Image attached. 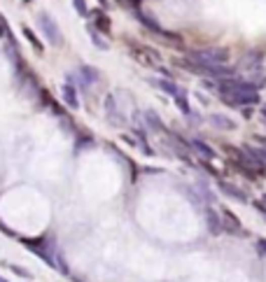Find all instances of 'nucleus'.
I'll use <instances>...</instances> for the list:
<instances>
[{"label":"nucleus","mask_w":266,"mask_h":282,"mask_svg":"<svg viewBox=\"0 0 266 282\" xmlns=\"http://www.w3.org/2000/svg\"><path fill=\"white\" fill-rule=\"evenodd\" d=\"M143 117H145V124L152 128V131H161V133H168V128H166V124H163L161 119H159V114L154 112V110H145L143 112Z\"/></svg>","instance_id":"9d476101"},{"label":"nucleus","mask_w":266,"mask_h":282,"mask_svg":"<svg viewBox=\"0 0 266 282\" xmlns=\"http://www.w3.org/2000/svg\"><path fill=\"white\" fill-rule=\"evenodd\" d=\"M98 3H101V5H103V7H105V0H98Z\"/></svg>","instance_id":"393cba45"},{"label":"nucleus","mask_w":266,"mask_h":282,"mask_svg":"<svg viewBox=\"0 0 266 282\" xmlns=\"http://www.w3.org/2000/svg\"><path fill=\"white\" fill-rule=\"evenodd\" d=\"M79 75H82V77H84V84H91V82H96L98 77H101V75H98V70L96 68H89V66H84V68H79Z\"/></svg>","instance_id":"aec40b11"},{"label":"nucleus","mask_w":266,"mask_h":282,"mask_svg":"<svg viewBox=\"0 0 266 282\" xmlns=\"http://www.w3.org/2000/svg\"><path fill=\"white\" fill-rule=\"evenodd\" d=\"M86 33H89V37L94 40V44H96L98 49H108L110 47L108 40H103V37H101V30H98L94 24H86Z\"/></svg>","instance_id":"2eb2a0df"},{"label":"nucleus","mask_w":266,"mask_h":282,"mask_svg":"<svg viewBox=\"0 0 266 282\" xmlns=\"http://www.w3.org/2000/svg\"><path fill=\"white\" fill-rule=\"evenodd\" d=\"M37 24H40V28H42L45 37H47V40H49L52 44H54V47L63 44V35H61L59 24H56V21H54L52 17H49L47 12H40V14H37Z\"/></svg>","instance_id":"7ed1b4c3"},{"label":"nucleus","mask_w":266,"mask_h":282,"mask_svg":"<svg viewBox=\"0 0 266 282\" xmlns=\"http://www.w3.org/2000/svg\"><path fill=\"white\" fill-rule=\"evenodd\" d=\"M222 224L224 231H229V233H243V224L238 222V217L231 210H222Z\"/></svg>","instance_id":"6e6552de"},{"label":"nucleus","mask_w":266,"mask_h":282,"mask_svg":"<svg viewBox=\"0 0 266 282\" xmlns=\"http://www.w3.org/2000/svg\"><path fill=\"white\" fill-rule=\"evenodd\" d=\"M264 121H266V119H264Z\"/></svg>","instance_id":"bb28decb"},{"label":"nucleus","mask_w":266,"mask_h":282,"mask_svg":"<svg viewBox=\"0 0 266 282\" xmlns=\"http://www.w3.org/2000/svg\"><path fill=\"white\" fill-rule=\"evenodd\" d=\"M152 84H154V86H159V89H161L163 93H168V96H173V98H175L178 93H180V91H182L180 86H178L175 82H173V79H168V77H166V79H163V77H159V79H152Z\"/></svg>","instance_id":"9b49d317"},{"label":"nucleus","mask_w":266,"mask_h":282,"mask_svg":"<svg viewBox=\"0 0 266 282\" xmlns=\"http://www.w3.org/2000/svg\"><path fill=\"white\" fill-rule=\"evenodd\" d=\"M229 49L224 47H203V49H192L189 59L201 63V66H227L229 63Z\"/></svg>","instance_id":"f03ea898"},{"label":"nucleus","mask_w":266,"mask_h":282,"mask_svg":"<svg viewBox=\"0 0 266 282\" xmlns=\"http://www.w3.org/2000/svg\"><path fill=\"white\" fill-rule=\"evenodd\" d=\"M136 17H138V21H140V24L145 26V28H150L152 33H157V35L168 37V40H178V37L173 35V33H168V30H163L161 26L157 24V19H152L150 14H147V12H143V10H136Z\"/></svg>","instance_id":"39448f33"},{"label":"nucleus","mask_w":266,"mask_h":282,"mask_svg":"<svg viewBox=\"0 0 266 282\" xmlns=\"http://www.w3.org/2000/svg\"><path fill=\"white\" fill-rule=\"evenodd\" d=\"M131 54H133V59H138L140 61V66H150V68H154V66H159V61H161V56L154 52V49H143V47H131Z\"/></svg>","instance_id":"423d86ee"},{"label":"nucleus","mask_w":266,"mask_h":282,"mask_svg":"<svg viewBox=\"0 0 266 282\" xmlns=\"http://www.w3.org/2000/svg\"><path fill=\"white\" fill-rule=\"evenodd\" d=\"M208 89H215L227 105L231 108H245V105H259V91H241V89H224L215 86V82H206Z\"/></svg>","instance_id":"f257e3e1"},{"label":"nucleus","mask_w":266,"mask_h":282,"mask_svg":"<svg viewBox=\"0 0 266 282\" xmlns=\"http://www.w3.org/2000/svg\"><path fill=\"white\" fill-rule=\"evenodd\" d=\"M73 3H75V10H77L79 17H84V19L91 17V12H89V7H86L84 0H73Z\"/></svg>","instance_id":"412c9836"},{"label":"nucleus","mask_w":266,"mask_h":282,"mask_svg":"<svg viewBox=\"0 0 266 282\" xmlns=\"http://www.w3.org/2000/svg\"><path fill=\"white\" fill-rule=\"evenodd\" d=\"M61 93H63V103H66L70 110H77L79 108V98H77V91H75L73 82H66L61 86Z\"/></svg>","instance_id":"0eeeda50"},{"label":"nucleus","mask_w":266,"mask_h":282,"mask_svg":"<svg viewBox=\"0 0 266 282\" xmlns=\"http://www.w3.org/2000/svg\"><path fill=\"white\" fill-rule=\"evenodd\" d=\"M189 145H192L194 150L199 152V154L203 156V159H208V161H212V159H217V152L212 150V147H210L208 143H203L201 138H192V140H189Z\"/></svg>","instance_id":"1a4fd4ad"},{"label":"nucleus","mask_w":266,"mask_h":282,"mask_svg":"<svg viewBox=\"0 0 266 282\" xmlns=\"http://www.w3.org/2000/svg\"><path fill=\"white\" fill-rule=\"evenodd\" d=\"M257 250H259V254L261 257H266V240L261 238V240H257Z\"/></svg>","instance_id":"5701e85b"},{"label":"nucleus","mask_w":266,"mask_h":282,"mask_svg":"<svg viewBox=\"0 0 266 282\" xmlns=\"http://www.w3.org/2000/svg\"><path fill=\"white\" fill-rule=\"evenodd\" d=\"M21 33H24V37H26V40H28V42L33 44V47H35V52H37V54H42V52H45V44L40 42V37H37L35 33H33V30L28 28V26H24V28H21Z\"/></svg>","instance_id":"a211bd4d"},{"label":"nucleus","mask_w":266,"mask_h":282,"mask_svg":"<svg viewBox=\"0 0 266 282\" xmlns=\"http://www.w3.org/2000/svg\"><path fill=\"white\" fill-rule=\"evenodd\" d=\"M24 3H30V0H24Z\"/></svg>","instance_id":"a878e982"},{"label":"nucleus","mask_w":266,"mask_h":282,"mask_svg":"<svg viewBox=\"0 0 266 282\" xmlns=\"http://www.w3.org/2000/svg\"><path fill=\"white\" fill-rule=\"evenodd\" d=\"M217 184H219V189H222V192L227 194V196H231V198H236V201H241V203H248V201H250V198L245 196V192H243V189H238V186L229 184V182H222V180H219Z\"/></svg>","instance_id":"f8f14e48"},{"label":"nucleus","mask_w":266,"mask_h":282,"mask_svg":"<svg viewBox=\"0 0 266 282\" xmlns=\"http://www.w3.org/2000/svg\"><path fill=\"white\" fill-rule=\"evenodd\" d=\"M261 117L266 119V105H261Z\"/></svg>","instance_id":"b1692460"},{"label":"nucleus","mask_w":266,"mask_h":282,"mask_svg":"<svg viewBox=\"0 0 266 282\" xmlns=\"http://www.w3.org/2000/svg\"><path fill=\"white\" fill-rule=\"evenodd\" d=\"M91 19H94V26H96L101 33L108 35L110 33V17L108 14H103V10H94V12H91Z\"/></svg>","instance_id":"ddd939ff"},{"label":"nucleus","mask_w":266,"mask_h":282,"mask_svg":"<svg viewBox=\"0 0 266 282\" xmlns=\"http://www.w3.org/2000/svg\"><path fill=\"white\" fill-rule=\"evenodd\" d=\"M105 110H108V114H110V119H112V124H119V121L124 119V117H121V112H119V108H117L115 98H112V96L105 98Z\"/></svg>","instance_id":"dca6fc26"},{"label":"nucleus","mask_w":266,"mask_h":282,"mask_svg":"<svg viewBox=\"0 0 266 282\" xmlns=\"http://www.w3.org/2000/svg\"><path fill=\"white\" fill-rule=\"evenodd\" d=\"M210 124L217 128H224V131H234L236 128V121H229V117H224V114H210Z\"/></svg>","instance_id":"4468645a"},{"label":"nucleus","mask_w":266,"mask_h":282,"mask_svg":"<svg viewBox=\"0 0 266 282\" xmlns=\"http://www.w3.org/2000/svg\"><path fill=\"white\" fill-rule=\"evenodd\" d=\"M206 219H208V226H210V233H222V231H224V224H222V219L217 217V212L208 210L206 212Z\"/></svg>","instance_id":"f3484780"},{"label":"nucleus","mask_w":266,"mask_h":282,"mask_svg":"<svg viewBox=\"0 0 266 282\" xmlns=\"http://www.w3.org/2000/svg\"><path fill=\"white\" fill-rule=\"evenodd\" d=\"M10 270H12V273H17V275H21V277H30V273H26V270L21 268V266H12Z\"/></svg>","instance_id":"4be33fe9"},{"label":"nucleus","mask_w":266,"mask_h":282,"mask_svg":"<svg viewBox=\"0 0 266 282\" xmlns=\"http://www.w3.org/2000/svg\"><path fill=\"white\" fill-rule=\"evenodd\" d=\"M175 105L182 110V114H187V117L192 114V108H189V101H187V91H185V89H182L180 93L175 96Z\"/></svg>","instance_id":"6ab92c4d"},{"label":"nucleus","mask_w":266,"mask_h":282,"mask_svg":"<svg viewBox=\"0 0 266 282\" xmlns=\"http://www.w3.org/2000/svg\"><path fill=\"white\" fill-rule=\"evenodd\" d=\"M261 63H264V54H261V52H257V49H252V52H248V54L243 56L241 68H243V70H248L250 75H259V72H261Z\"/></svg>","instance_id":"20e7f679"}]
</instances>
